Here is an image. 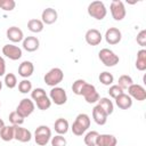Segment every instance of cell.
I'll return each instance as SVG.
<instances>
[{
    "instance_id": "obj_1",
    "label": "cell",
    "mask_w": 146,
    "mask_h": 146,
    "mask_svg": "<svg viewBox=\"0 0 146 146\" xmlns=\"http://www.w3.org/2000/svg\"><path fill=\"white\" fill-rule=\"evenodd\" d=\"M89 127H90V117H89V115L86 114V113H80L75 117L71 129H72V132L75 136H82L88 130Z\"/></svg>"
},
{
    "instance_id": "obj_2",
    "label": "cell",
    "mask_w": 146,
    "mask_h": 146,
    "mask_svg": "<svg viewBox=\"0 0 146 146\" xmlns=\"http://www.w3.org/2000/svg\"><path fill=\"white\" fill-rule=\"evenodd\" d=\"M88 15L97 21H102L107 15V9L102 1H92L88 6Z\"/></svg>"
},
{
    "instance_id": "obj_3",
    "label": "cell",
    "mask_w": 146,
    "mask_h": 146,
    "mask_svg": "<svg viewBox=\"0 0 146 146\" xmlns=\"http://www.w3.org/2000/svg\"><path fill=\"white\" fill-rule=\"evenodd\" d=\"M51 139V130L47 125H39L34 131V140L38 146H46Z\"/></svg>"
},
{
    "instance_id": "obj_4",
    "label": "cell",
    "mask_w": 146,
    "mask_h": 146,
    "mask_svg": "<svg viewBox=\"0 0 146 146\" xmlns=\"http://www.w3.org/2000/svg\"><path fill=\"white\" fill-rule=\"evenodd\" d=\"M63 79H64V73L59 67H54L49 70L43 78L46 84L49 87H57V84H59L63 81Z\"/></svg>"
},
{
    "instance_id": "obj_5",
    "label": "cell",
    "mask_w": 146,
    "mask_h": 146,
    "mask_svg": "<svg viewBox=\"0 0 146 146\" xmlns=\"http://www.w3.org/2000/svg\"><path fill=\"white\" fill-rule=\"evenodd\" d=\"M98 57L100 59V62L107 66V67H112V66H115L116 64H119V56L115 55L114 51H112L111 49L108 48H103L100 49V51L98 52Z\"/></svg>"
},
{
    "instance_id": "obj_6",
    "label": "cell",
    "mask_w": 146,
    "mask_h": 146,
    "mask_svg": "<svg viewBox=\"0 0 146 146\" xmlns=\"http://www.w3.org/2000/svg\"><path fill=\"white\" fill-rule=\"evenodd\" d=\"M34 108H35V105H34V103L30 98H23L19 102V104L17 105L16 112L25 119V117L30 116L34 112Z\"/></svg>"
},
{
    "instance_id": "obj_7",
    "label": "cell",
    "mask_w": 146,
    "mask_h": 146,
    "mask_svg": "<svg viewBox=\"0 0 146 146\" xmlns=\"http://www.w3.org/2000/svg\"><path fill=\"white\" fill-rule=\"evenodd\" d=\"M49 98L52 103L56 105H64L67 102V95L64 88L60 87H52V89L49 92Z\"/></svg>"
},
{
    "instance_id": "obj_8",
    "label": "cell",
    "mask_w": 146,
    "mask_h": 146,
    "mask_svg": "<svg viewBox=\"0 0 146 146\" xmlns=\"http://www.w3.org/2000/svg\"><path fill=\"white\" fill-rule=\"evenodd\" d=\"M110 10H111L112 17L115 21H122L125 17V14H127L124 3L122 1H120V0H113L111 2Z\"/></svg>"
},
{
    "instance_id": "obj_9",
    "label": "cell",
    "mask_w": 146,
    "mask_h": 146,
    "mask_svg": "<svg viewBox=\"0 0 146 146\" xmlns=\"http://www.w3.org/2000/svg\"><path fill=\"white\" fill-rule=\"evenodd\" d=\"M81 96H83L84 100L88 104H94V103L99 100V94L96 90V87L90 84V83H88V82L86 83V86H84V88L82 90Z\"/></svg>"
},
{
    "instance_id": "obj_10",
    "label": "cell",
    "mask_w": 146,
    "mask_h": 146,
    "mask_svg": "<svg viewBox=\"0 0 146 146\" xmlns=\"http://www.w3.org/2000/svg\"><path fill=\"white\" fill-rule=\"evenodd\" d=\"M2 54L7 57V58H9V59H11V60H17V59H19L21 57H22V49L19 48V47H17V46H15V44H11V43H8V44H5L3 47H2Z\"/></svg>"
},
{
    "instance_id": "obj_11",
    "label": "cell",
    "mask_w": 146,
    "mask_h": 146,
    "mask_svg": "<svg viewBox=\"0 0 146 146\" xmlns=\"http://www.w3.org/2000/svg\"><path fill=\"white\" fill-rule=\"evenodd\" d=\"M128 95L136 99V100H139V102H143L146 99V90L143 86L140 84H136V83H132L129 88H128Z\"/></svg>"
},
{
    "instance_id": "obj_12",
    "label": "cell",
    "mask_w": 146,
    "mask_h": 146,
    "mask_svg": "<svg viewBox=\"0 0 146 146\" xmlns=\"http://www.w3.org/2000/svg\"><path fill=\"white\" fill-rule=\"evenodd\" d=\"M122 39V33L116 27H110L105 32V40L108 44H117Z\"/></svg>"
},
{
    "instance_id": "obj_13",
    "label": "cell",
    "mask_w": 146,
    "mask_h": 146,
    "mask_svg": "<svg viewBox=\"0 0 146 146\" xmlns=\"http://www.w3.org/2000/svg\"><path fill=\"white\" fill-rule=\"evenodd\" d=\"M84 39H86V42L88 44H90V46H98L102 42L103 35H102V33L97 29H90V30H88L86 32Z\"/></svg>"
},
{
    "instance_id": "obj_14",
    "label": "cell",
    "mask_w": 146,
    "mask_h": 146,
    "mask_svg": "<svg viewBox=\"0 0 146 146\" xmlns=\"http://www.w3.org/2000/svg\"><path fill=\"white\" fill-rule=\"evenodd\" d=\"M6 35H7V39L10 40L11 42H21L24 40V33L23 31L17 27V26H10L7 29L6 31Z\"/></svg>"
},
{
    "instance_id": "obj_15",
    "label": "cell",
    "mask_w": 146,
    "mask_h": 146,
    "mask_svg": "<svg viewBox=\"0 0 146 146\" xmlns=\"http://www.w3.org/2000/svg\"><path fill=\"white\" fill-rule=\"evenodd\" d=\"M32 138V133L26 128H23L21 125H15V136L14 139L21 141V143H27Z\"/></svg>"
},
{
    "instance_id": "obj_16",
    "label": "cell",
    "mask_w": 146,
    "mask_h": 146,
    "mask_svg": "<svg viewBox=\"0 0 146 146\" xmlns=\"http://www.w3.org/2000/svg\"><path fill=\"white\" fill-rule=\"evenodd\" d=\"M34 72V65L32 62L30 60H24L19 64L18 66V74L23 78V79H27L30 78Z\"/></svg>"
},
{
    "instance_id": "obj_17",
    "label": "cell",
    "mask_w": 146,
    "mask_h": 146,
    "mask_svg": "<svg viewBox=\"0 0 146 146\" xmlns=\"http://www.w3.org/2000/svg\"><path fill=\"white\" fill-rule=\"evenodd\" d=\"M107 116L108 115L105 113V111L99 105H96L92 108V119L98 125H104L107 122Z\"/></svg>"
},
{
    "instance_id": "obj_18",
    "label": "cell",
    "mask_w": 146,
    "mask_h": 146,
    "mask_svg": "<svg viewBox=\"0 0 146 146\" xmlns=\"http://www.w3.org/2000/svg\"><path fill=\"white\" fill-rule=\"evenodd\" d=\"M41 18H42L41 21H42L43 24L50 25V24H54L57 21L58 14L54 8H46V9H43V11L41 14Z\"/></svg>"
},
{
    "instance_id": "obj_19",
    "label": "cell",
    "mask_w": 146,
    "mask_h": 146,
    "mask_svg": "<svg viewBox=\"0 0 146 146\" xmlns=\"http://www.w3.org/2000/svg\"><path fill=\"white\" fill-rule=\"evenodd\" d=\"M116 144H117V140L115 136L110 133H103L98 136L96 146H116Z\"/></svg>"
},
{
    "instance_id": "obj_20",
    "label": "cell",
    "mask_w": 146,
    "mask_h": 146,
    "mask_svg": "<svg viewBox=\"0 0 146 146\" xmlns=\"http://www.w3.org/2000/svg\"><path fill=\"white\" fill-rule=\"evenodd\" d=\"M39 46H40V41L36 36H26L23 40V48L29 52H33L38 50Z\"/></svg>"
},
{
    "instance_id": "obj_21",
    "label": "cell",
    "mask_w": 146,
    "mask_h": 146,
    "mask_svg": "<svg viewBox=\"0 0 146 146\" xmlns=\"http://www.w3.org/2000/svg\"><path fill=\"white\" fill-rule=\"evenodd\" d=\"M115 104L121 110H128L132 106V98L127 94H121L115 98Z\"/></svg>"
},
{
    "instance_id": "obj_22",
    "label": "cell",
    "mask_w": 146,
    "mask_h": 146,
    "mask_svg": "<svg viewBox=\"0 0 146 146\" xmlns=\"http://www.w3.org/2000/svg\"><path fill=\"white\" fill-rule=\"evenodd\" d=\"M54 128H55V131H56L58 135H65V133L68 131L70 124H68V121H67L66 119L59 117V119H57V120L55 121Z\"/></svg>"
},
{
    "instance_id": "obj_23",
    "label": "cell",
    "mask_w": 146,
    "mask_h": 146,
    "mask_svg": "<svg viewBox=\"0 0 146 146\" xmlns=\"http://www.w3.org/2000/svg\"><path fill=\"white\" fill-rule=\"evenodd\" d=\"M15 136V125H5L0 131V138L3 141H10Z\"/></svg>"
},
{
    "instance_id": "obj_24",
    "label": "cell",
    "mask_w": 146,
    "mask_h": 146,
    "mask_svg": "<svg viewBox=\"0 0 146 146\" xmlns=\"http://www.w3.org/2000/svg\"><path fill=\"white\" fill-rule=\"evenodd\" d=\"M44 24L42 23L41 19H36V18H32L27 22V29L33 32V33H40L43 31Z\"/></svg>"
},
{
    "instance_id": "obj_25",
    "label": "cell",
    "mask_w": 146,
    "mask_h": 146,
    "mask_svg": "<svg viewBox=\"0 0 146 146\" xmlns=\"http://www.w3.org/2000/svg\"><path fill=\"white\" fill-rule=\"evenodd\" d=\"M136 67L138 71H145L146 70V49H140L137 52Z\"/></svg>"
},
{
    "instance_id": "obj_26",
    "label": "cell",
    "mask_w": 146,
    "mask_h": 146,
    "mask_svg": "<svg viewBox=\"0 0 146 146\" xmlns=\"http://www.w3.org/2000/svg\"><path fill=\"white\" fill-rule=\"evenodd\" d=\"M97 105H99V106L105 111V113H106L107 115H111V114L113 113V111H114V105H113L112 100H110V98H107V97L99 98Z\"/></svg>"
},
{
    "instance_id": "obj_27",
    "label": "cell",
    "mask_w": 146,
    "mask_h": 146,
    "mask_svg": "<svg viewBox=\"0 0 146 146\" xmlns=\"http://www.w3.org/2000/svg\"><path fill=\"white\" fill-rule=\"evenodd\" d=\"M133 83V80H132V78L130 76V75H127V74H123V75H121L120 78H119V80H117V86L121 88V89H128L131 84Z\"/></svg>"
},
{
    "instance_id": "obj_28",
    "label": "cell",
    "mask_w": 146,
    "mask_h": 146,
    "mask_svg": "<svg viewBox=\"0 0 146 146\" xmlns=\"http://www.w3.org/2000/svg\"><path fill=\"white\" fill-rule=\"evenodd\" d=\"M98 136H99V133L97 131H95V130L87 132V135L84 136V144L87 146H96Z\"/></svg>"
},
{
    "instance_id": "obj_29",
    "label": "cell",
    "mask_w": 146,
    "mask_h": 146,
    "mask_svg": "<svg viewBox=\"0 0 146 146\" xmlns=\"http://www.w3.org/2000/svg\"><path fill=\"white\" fill-rule=\"evenodd\" d=\"M35 104H36V107H38L39 110L46 111V110H48V108L51 106V100H50V98L46 95V96L39 98L38 100H35Z\"/></svg>"
},
{
    "instance_id": "obj_30",
    "label": "cell",
    "mask_w": 146,
    "mask_h": 146,
    "mask_svg": "<svg viewBox=\"0 0 146 146\" xmlns=\"http://www.w3.org/2000/svg\"><path fill=\"white\" fill-rule=\"evenodd\" d=\"M99 81L104 84V86H112V83L114 82V76H113V74L112 73H110V72H102L100 74H99Z\"/></svg>"
},
{
    "instance_id": "obj_31",
    "label": "cell",
    "mask_w": 146,
    "mask_h": 146,
    "mask_svg": "<svg viewBox=\"0 0 146 146\" xmlns=\"http://www.w3.org/2000/svg\"><path fill=\"white\" fill-rule=\"evenodd\" d=\"M86 83H87V82H86L83 79H78V80H75V81L73 82V84H72V91H73L75 95L81 96L82 90H83Z\"/></svg>"
},
{
    "instance_id": "obj_32",
    "label": "cell",
    "mask_w": 146,
    "mask_h": 146,
    "mask_svg": "<svg viewBox=\"0 0 146 146\" xmlns=\"http://www.w3.org/2000/svg\"><path fill=\"white\" fill-rule=\"evenodd\" d=\"M5 84L7 88L9 89H13L17 86V79H16V75L14 73H7L5 74Z\"/></svg>"
},
{
    "instance_id": "obj_33",
    "label": "cell",
    "mask_w": 146,
    "mask_h": 146,
    "mask_svg": "<svg viewBox=\"0 0 146 146\" xmlns=\"http://www.w3.org/2000/svg\"><path fill=\"white\" fill-rule=\"evenodd\" d=\"M9 122L11 123V125H22L24 123V117L22 115H19L16 111L11 112L9 114Z\"/></svg>"
},
{
    "instance_id": "obj_34",
    "label": "cell",
    "mask_w": 146,
    "mask_h": 146,
    "mask_svg": "<svg viewBox=\"0 0 146 146\" xmlns=\"http://www.w3.org/2000/svg\"><path fill=\"white\" fill-rule=\"evenodd\" d=\"M18 90L22 94H27V92L32 91V82L27 79H23L18 83Z\"/></svg>"
},
{
    "instance_id": "obj_35",
    "label": "cell",
    "mask_w": 146,
    "mask_h": 146,
    "mask_svg": "<svg viewBox=\"0 0 146 146\" xmlns=\"http://www.w3.org/2000/svg\"><path fill=\"white\" fill-rule=\"evenodd\" d=\"M51 146H66L67 141L63 135H56L55 137H51Z\"/></svg>"
},
{
    "instance_id": "obj_36",
    "label": "cell",
    "mask_w": 146,
    "mask_h": 146,
    "mask_svg": "<svg viewBox=\"0 0 146 146\" xmlns=\"http://www.w3.org/2000/svg\"><path fill=\"white\" fill-rule=\"evenodd\" d=\"M121 94H123V89H121L117 84H112L111 87H110V89H108V95H110V97H112V98H116L117 96H120Z\"/></svg>"
},
{
    "instance_id": "obj_37",
    "label": "cell",
    "mask_w": 146,
    "mask_h": 146,
    "mask_svg": "<svg viewBox=\"0 0 146 146\" xmlns=\"http://www.w3.org/2000/svg\"><path fill=\"white\" fill-rule=\"evenodd\" d=\"M16 6V2L14 0H1L0 8L6 11H11Z\"/></svg>"
},
{
    "instance_id": "obj_38",
    "label": "cell",
    "mask_w": 146,
    "mask_h": 146,
    "mask_svg": "<svg viewBox=\"0 0 146 146\" xmlns=\"http://www.w3.org/2000/svg\"><path fill=\"white\" fill-rule=\"evenodd\" d=\"M46 95H47V94H46L44 89H42V88H35V89H33V90L31 91V98H32L34 102L38 100L39 98L46 96Z\"/></svg>"
},
{
    "instance_id": "obj_39",
    "label": "cell",
    "mask_w": 146,
    "mask_h": 146,
    "mask_svg": "<svg viewBox=\"0 0 146 146\" xmlns=\"http://www.w3.org/2000/svg\"><path fill=\"white\" fill-rule=\"evenodd\" d=\"M136 41L139 46L141 47H145L146 46V30H141L138 34H137V38H136Z\"/></svg>"
},
{
    "instance_id": "obj_40",
    "label": "cell",
    "mask_w": 146,
    "mask_h": 146,
    "mask_svg": "<svg viewBox=\"0 0 146 146\" xmlns=\"http://www.w3.org/2000/svg\"><path fill=\"white\" fill-rule=\"evenodd\" d=\"M6 73V62L3 59V57L0 56V78L3 76Z\"/></svg>"
},
{
    "instance_id": "obj_41",
    "label": "cell",
    "mask_w": 146,
    "mask_h": 146,
    "mask_svg": "<svg viewBox=\"0 0 146 146\" xmlns=\"http://www.w3.org/2000/svg\"><path fill=\"white\" fill-rule=\"evenodd\" d=\"M5 127V122H3V120L2 119H0V131H1V129Z\"/></svg>"
},
{
    "instance_id": "obj_42",
    "label": "cell",
    "mask_w": 146,
    "mask_h": 146,
    "mask_svg": "<svg viewBox=\"0 0 146 146\" xmlns=\"http://www.w3.org/2000/svg\"><path fill=\"white\" fill-rule=\"evenodd\" d=\"M1 89H2V81L0 80V90H1Z\"/></svg>"
},
{
    "instance_id": "obj_43",
    "label": "cell",
    "mask_w": 146,
    "mask_h": 146,
    "mask_svg": "<svg viewBox=\"0 0 146 146\" xmlns=\"http://www.w3.org/2000/svg\"><path fill=\"white\" fill-rule=\"evenodd\" d=\"M0 3H1V0H0Z\"/></svg>"
},
{
    "instance_id": "obj_44",
    "label": "cell",
    "mask_w": 146,
    "mask_h": 146,
    "mask_svg": "<svg viewBox=\"0 0 146 146\" xmlns=\"http://www.w3.org/2000/svg\"><path fill=\"white\" fill-rule=\"evenodd\" d=\"M0 105H1V103H0Z\"/></svg>"
}]
</instances>
